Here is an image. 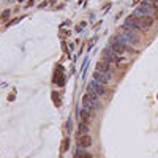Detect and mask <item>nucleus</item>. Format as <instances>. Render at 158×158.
Segmentation results:
<instances>
[{
  "instance_id": "nucleus-1",
  "label": "nucleus",
  "mask_w": 158,
  "mask_h": 158,
  "mask_svg": "<svg viewBox=\"0 0 158 158\" xmlns=\"http://www.w3.org/2000/svg\"><path fill=\"white\" fill-rule=\"evenodd\" d=\"M125 22L131 27L134 32H138V30H146V29H149V27L153 24V19H152V16L142 15V13H139L138 10H136L131 16L127 18Z\"/></svg>"
},
{
  "instance_id": "nucleus-2",
  "label": "nucleus",
  "mask_w": 158,
  "mask_h": 158,
  "mask_svg": "<svg viewBox=\"0 0 158 158\" xmlns=\"http://www.w3.org/2000/svg\"><path fill=\"white\" fill-rule=\"evenodd\" d=\"M82 103H84V109H87V111H90V109H97L98 108V95L95 93L93 90H90V89H87V95L84 97Z\"/></svg>"
},
{
  "instance_id": "nucleus-3",
  "label": "nucleus",
  "mask_w": 158,
  "mask_h": 158,
  "mask_svg": "<svg viewBox=\"0 0 158 158\" xmlns=\"http://www.w3.org/2000/svg\"><path fill=\"white\" fill-rule=\"evenodd\" d=\"M109 49H111L114 54L120 56V57H125V56H128V54H131V52H133V47L130 46V44H123V43H119V41L112 43Z\"/></svg>"
},
{
  "instance_id": "nucleus-4",
  "label": "nucleus",
  "mask_w": 158,
  "mask_h": 158,
  "mask_svg": "<svg viewBox=\"0 0 158 158\" xmlns=\"http://www.w3.org/2000/svg\"><path fill=\"white\" fill-rule=\"evenodd\" d=\"M139 13H142V15H147V16H156V6L150 3V0H147V2H142L141 6L138 8Z\"/></svg>"
},
{
  "instance_id": "nucleus-5",
  "label": "nucleus",
  "mask_w": 158,
  "mask_h": 158,
  "mask_svg": "<svg viewBox=\"0 0 158 158\" xmlns=\"http://www.w3.org/2000/svg\"><path fill=\"white\" fill-rule=\"evenodd\" d=\"M89 89L93 90L95 93L98 95V97H105V95H106V87L103 85V84H100V82H97V81H92L90 85H89Z\"/></svg>"
},
{
  "instance_id": "nucleus-6",
  "label": "nucleus",
  "mask_w": 158,
  "mask_h": 158,
  "mask_svg": "<svg viewBox=\"0 0 158 158\" xmlns=\"http://www.w3.org/2000/svg\"><path fill=\"white\" fill-rule=\"evenodd\" d=\"M111 76H112V74H106V73H100V71H95V73H93V81H97V82H100V84L106 85L108 82L111 81Z\"/></svg>"
},
{
  "instance_id": "nucleus-7",
  "label": "nucleus",
  "mask_w": 158,
  "mask_h": 158,
  "mask_svg": "<svg viewBox=\"0 0 158 158\" xmlns=\"http://www.w3.org/2000/svg\"><path fill=\"white\" fill-rule=\"evenodd\" d=\"M78 144L82 147V149H87V147H90L92 146V138H90V134L85 133V134H79V138H78Z\"/></svg>"
},
{
  "instance_id": "nucleus-8",
  "label": "nucleus",
  "mask_w": 158,
  "mask_h": 158,
  "mask_svg": "<svg viewBox=\"0 0 158 158\" xmlns=\"http://www.w3.org/2000/svg\"><path fill=\"white\" fill-rule=\"evenodd\" d=\"M97 71L106 73V74H112V65L108 63V62H105V60H101V62L97 63Z\"/></svg>"
},
{
  "instance_id": "nucleus-9",
  "label": "nucleus",
  "mask_w": 158,
  "mask_h": 158,
  "mask_svg": "<svg viewBox=\"0 0 158 158\" xmlns=\"http://www.w3.org/2000/svg\"><path fill=\"white\" fill-rule=\"evenodd\" d=\"M81 119H82V122H89V119H90V114H89L87 109H82V112H81Z\"/></svg>"
},
{
  "instance_id": "nucleus-10",
  "label": "nucleus",
  "mask_w": 158,
  "mask_h": 158,
  "mask_svg": "<svg viewBox=\"0 0 158 158\" xmlns=\"http://www.w3.org/2000/svg\"><path fill=\"white\" fill-rule=\"evenodd\" d=\"M79 131H81V134H85V133H89V127L85 125V123H81Z\"/></svg>"
},
{
  "instance_id": "nucleus-11",
  "label": "nucleus",
  "mask_w": 158,
  "mask_h": 158,
  "mask_svg": "<svg viewBox=\"0 0 158 158\" xmlns=\"http://www.w3.org/2000/svg\"><path fill=\"white\" fill-rule=\"evenodd\" d=\"M76 158H92L89 153H82V152H78L76 153Z\"/></svg>"
},
{
  "instance_id": "nucleus-12",
  "label": "nucleus",
  "mask_w": 158,
  "mask_h": 158,
  "mask_svg": "<svg viewBox=\"0 0 158 158\" xmlns=\"http://www.w3.org/2000/svg\"><path fill=\"white\" fill-rule=\"evenodd\" d=\"M150 3H152V5H155L156 8H158V0H150Z\"/></svg>"
}]
</instances>
